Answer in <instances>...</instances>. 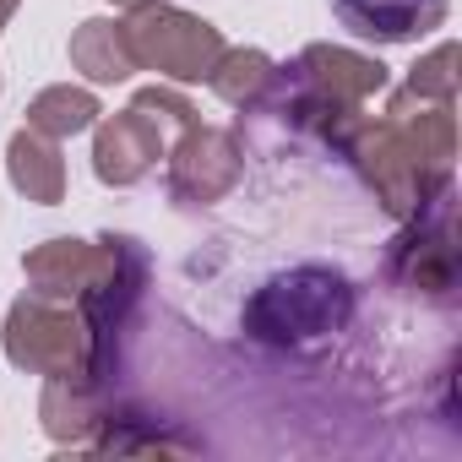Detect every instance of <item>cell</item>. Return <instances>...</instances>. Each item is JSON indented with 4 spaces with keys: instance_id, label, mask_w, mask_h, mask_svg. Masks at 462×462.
Masks as SVG:
<instances>
[{
    "instance_id": "obj_11",
    "label": "cell",
    "mask_w": 462,
    "mask_h": 462,
    "mask_svg": "<svg viewBox=\"0 0 462 462\" xmlns=\"http://www.w3.org/2000/svg\"><path fill=\"white\" fill-rule=\"evenodd\" d=\"M12 185L28 201H44V207H55L66 196V163H60L55 136H39V131L12 136Z\"/></svg>"
},
{
    "instance_id": "obj_4",
    "label": "cell",
    "mask_w": 462,
    "mask_h": 462,
    "mask_svg": "<svg viewBox=\"0 0 462 462\" xmlns=\"http://www.w3.org/2000/svg\"><path fill=\"white\" fill-rule=\"evenodd\" d=\"M125 28V50L136 66H152L174 82H201L217 55H223V39L212 23L190 17V12H174V6H152V0H142V6H131V23Z\"/></svg>"
},
{
    "instance_id": "obj_5",
    "label": "cell",
    "mask_w": 462,
    "mask_h": 462,
    "mask_svg": "<svg viewBox=\"0 0 462 462\" xmlns=\"http://www.w3.org/2000/svg\"><path fill=\"white\" fill-rule=\"evenodd\" d=\"M6 354L23 370H44L50 381H71V375H82V359H88V327L66 310V300L28 294L6 321Z\"/></svg>"
},
{
    "instance_id": "obj_6",
    "label": "cell",
    "mask_w": 462,
    "mask_h": 462,
    "mask_svg": "<svg viewBox=\"0 0 462 462\" xmlns=\"http://www.w3.org/2000/svg\"><path fill=\"white\" fill-rule=\"evenodd\" d=\"M289 71H294L289 88L300 93V104H294L289 115H300V120H316V115L354 120V109H359L370 93L386 88V66H381V60H365V55H354V50H327V44L305 50L300 66H289Z\"/></svg>"
},
{
    "instance_id": "obj_9",
    "label": "cell",
    "mask_w": 462,
    "mask_h": 462,
    "mask_svg": "<svg viewBox=\"0 0 462 462\" xmlns=\"http://www.w3.org/2000/svg\"><path fill=\"white\" fill-rule=\"evenodd\" d=\"M348 33L375 44H413L446 23V0H332Z\"/></svg>"
},
{
    "instance_id": "obj_7",
    "label": "cell",
    "mask_w": 462,
    "mask_h": 462,
    "mask_svg": "<svg viewBox=\"0 0 462 462\" xmlns=\"http://www.w3.org/2000/svg\"><path fill=\"white\" fill-rule=\"evenodd\" d=\"M419 223L397 240L392 251V273L402 283H413L419 294H435L446 300L451 283H457V240H451V180L440 190H430L419 207Z\"/></svg>"
},
{
    "instance_id": "obj_10",
    "label": "cell",
    "mask_w": 462,
    "mask_h": 462,
    "mask_svg": "<svg viewBox=\"0 0 462 462\" xmlns=\"http://www.w3.org/2000/svg\"><path fill=\"white\" fill-rule=\"evenodd\" d=\"M104 256H109V240H104V245H88V240H50L44 251L28 256V283H33V294H50V300H66V305H71V300L98 278Z\"/></svg>"
},
{
    "instance_id": "obj_14",
    "label": "cell",
    "mask_w": 462,
    "mask_h": 462,
    "mask_svg": "<svg viewBox=\"0 0 462 462\" xmlns=\"http://www.w3.org/2000/svg\"><path fill=\"white\" fill-rule=\"evenodd\" d=\"M98 120V98L82 93V88H44L33 104H28V131L39 136H77Z\"/></svg>"
},
{
    "instance_id": "obj_1",
    "label": "cell",
    "mask_w": 462,
    "mask_h": 462,
    "mask_svg": "<svg viewBox=\"0 0 462 462\" xmlns=\"http://www.w3.org/2000/svg\"><path fill=\"white\" fill-rule=\"evenodd\" d=\"M451 147H457L451 104L419 98L408 88L397 93V104L386 109L381 125H354V142H348V152L365 158V169L392 212H413L430 190H440L451 180Z\"/></svg>"
},
{
    "instance_id": "obj_13",
    "label": "cell",
    "mask_w": 462,
    "mask_h": 462,
    "mask_svg": "<svg viewBox=\"0 0 462 462\" xmlns=\"http://www.w3.org/2000/svg\"><path fill=\"white\" fill-rule=\"evenodd\" d=\"M273 60L262 55V50H223L217 55V66L207 71V82H212V93L223 98V104H235V109H251L267 88H273Z\"/></svg>"
},
{
    "instance_id": "obj_2",
    "label": "cell",
    "mask_w": 462,
    "mask_h": 462,
    "mask_svg": "<svg viewBox=\"0 0 462 462\" xmlns=\"http://www.w3.org/2000/svg\"><path fill=\"white\" fill-rule=\"evenodd\" d=\"M354 310V289L343 273L327 267H300L278 283H267L251 305H245V332H256L262 343H305L321 332H337Z\"/></svg>"
},
{
    "instance_id": "obj_12",
    "label": "cell",
    "mask_w": 462,
    "mask_h": 462,
    "mask_svg": "<svg viewBox=\"0 0 462 462\" xmlns=\"http://www.w3.org/2000/svg\"><path fill=\"white\" fill-rule=\"evenodd\" d=\"M71 66H77L88 82H125V77L136 71V60H131V50H125V28H120V23H104V17L82 23L77 39H71Z\"/></svg>"
},
{
    "instance_id": "obj_8",
    "label": "cell",
    "mask_w": 462,
    "mask_h": 462,
    "mask_svg": "<svg viewBox=\"0 0 462 462\" xmlns=\"http://www.w3.org/2000/svg\"><path fill=\"white\" fill-rule=\"evenodd\" d=\"M235 180H240V147H235V136L201 131L190 120L185 125V142L174 152V169H169L174 201H212V196H223Z\"/></svg>"
},
{
    "instance_id": "obj_3",
    "label": "cell",
    "mask_w": 462,
    "mask_h": 462,
    "mask_svg": "<svg viewBox=\"0 0 462 462\" xmlns=\"http://www.w3.org/2000/svg\"><path fill=\"white\" fill-rule=\"evenodd\" d=\"M190 120H196V109L180 93H163V88L136 93V104L125 115H115L109 125H98V147H93L98 180L104 185H136L163 158L169 131H185Z\"/></svg>"
},
{
    "instance_id": "obj_16",
    "label": "cell",
    "mask_w": 462,
    "mask_h": 462,
    "mask_svg": "<svg viewBox=\"0 0 462 462\" xmlns=\"http://www.w3.org/2000/svg\"><path fill=\"white\" fill-rule=\"evenodd\" d=\"M115 6H142V0H115Z\"/></svg>"
},
{
    "instance_id": "obj_15",
    "label": "cell",
    "mask_w": 462,
    "mask_h": 462,
    "mask_svg": "<svg viewBox=\"0 0 462 462\" xmlns=\"http://www.w3.org/2000/svg\"><path fill=\"white\" fill-rule=\"evenodd\" d=\"M451 66H457V50H451V44H435V50H430V60H419V66H413L408 93L451 104V98H457V71H451Z\"/></svg>"
}]
</instances>
